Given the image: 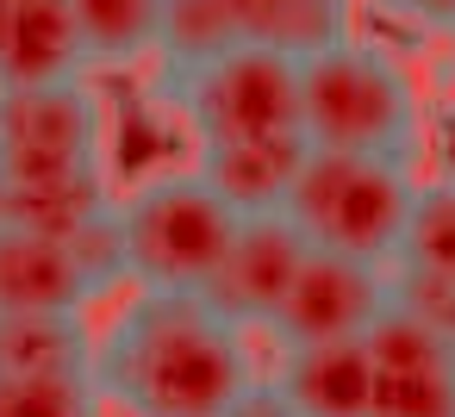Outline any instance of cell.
I'll return each instance as SVG.
<instances>
[{
  "label": "cell",
  "mask_w": 455,
  "mask_h": 417,
  "mask_svg": "<svg viewBox=\"0 0 455 417\" xmlns=\"http://www.w3.org/2000/svg\"><path fill=\"white\" fill-rule=\"evenodd\" d=\"M411 187H418V175L399 156L312 150L306 144L281 212L299 224V237L312 249H337V256L393 268L399 237H405V212H411Z\"/></svg>",
  "instance_id": "3957f363"
},
{
  "label": "cell",
  "mask_w": 455,
  "mask_h": 417,
  "mask_svg": "<svg viewBox=\"0 0 455 417\" xmlns=\"http://www.w3.org/2000/svg\"><path fill=\"white\" fill-rule=\"evenodd\" d=\"M0 374H94L88 311H0Z\"/></svg>",
  "instance_id": "9a60e30c"
},
{
  "label": "cell",
  "mask_w": 455,
  "mask_h": 417,
  "mask_svg": "<svg viewBox=\"0 0 455 417\" xmlns=\"http://www.w3.org/2000/svg\"><path fill=\"white\" fill-rule=\"evenodd\" d=\"M449 38H455V26H449Z\"/></svg>",
  "instance_id": "d4e9b609"
},
{
  "label": "cell",
  "mask_w": 455,
  "mask_h": 417,
  "mask_svg": "<svg viewBox=\"0 0 455 417\" xmlns=\"http://www.w3.org/2000/svg\"><path fill=\"white\" fill-rule=\"evenodd\" d=\"M113 212H119L132 280L138 287H175V293H200L212 280L231 231H237V212L206 187L200 169L150 175Z\"/></svg>",
  "instance_id": "277c9868"
},
{
  "label": "cell",
  "mask_w": 455,
  "mask_h": 417,
  "mask_svg": "<svg viewBox=\"0 0 455 417\" xmlns=\"http://www.w3.org/2000/svg\"><path fill=\"white\" fill-rule=\"evenodd\" d=\"M275 386L293 398L299 417H374V361L368 336L349 342H306L275 349Z\"/></svg>",
  "instance_id": "8fae6325"
},
{
  "label": "cell",
  "mask_w": 455,
  "mask_h": 417,
  "mask_svg": "<svg viewBox=\"0 0 455 417\" xmlns=\"http://www.w3.org/2000/svg\"><path fill=\"white\" fill-rule=\"evenodd\" d=\"M88 69H132L156 51V20L163 0H69Z\"/></svg>",
  "instance_id": "ac0fdd59"
},
{
  "label": "cell",
  "mask_w": 455,
  "mask_h": 417,
  "mask_svg": "<svg viewBox=\"0 0 455 417\" xmlns=\"http://www.w3.org/2000/svg\"><path fill=\"white\" fill-rule=\"evenodd\" d=\"M393 305V280L380 262H355L337 249H306L281 305L268 311L275 349H306V342H349L368 336V324Z\"/></svg>",
  "instance_id": "52a82bcc"
},
{
  "label": "cell",
  "mask_w": 455,
  "mask_h": 417,
  "mask_svg": "<svg viewBox=\"0 0 455 417\" xmlns=\"http://www.w3.org/2000/svg\"><path fill=\"white\" fill-rule=\"evenodd\" d=\"M69 75H88L76 7L69 0H13L0 26V88H38Z\"/></svg>",
  "instance_id": "7c38bea8"
},
{
  "label": "cell",
  "mask_w": 455,
  "mask_h": 417,
  "mask_svg": "<svg viewBox=\"0 0 455 417\" xmlns=\"http://www.w3.org/2000/svg\"><path fill=\"white\" fill-rule=\"evenodd\" d=\"M393 268H411V274L455 287V169L411 187V212H405V237H399Z\"/></svg>",
  "instance_id": "d6986e66"
},
{
  "label": "cell",
  "mask_w": 455,
  "mask_h": 417,
  "mask_svg": "<svg viewBox=\"0 0 455 417\" xmlns=\"http://www.w3.org/2000/svg\"><path fill=\"white\" fill-rule=\"evenodd\" d=\"M306 156V138L287 131V138H225V144H200V175L206 187L237 212H281L287 187H293V169Z\"/></svg>",
  "instance_id": "4fadbf2b"
},
{
  "label": "cell",
  "mask_w": 455,
  "mask_h": 417,
  "mask_svg": "<svg viewBox=\"0 0 455 417\" xmlns=\"http://www.w3.org/2000/svg\"><path fill=\"white\" fill-rule=\"evenodd\" d=\"M299 131L312 150H362L418 162L424 106L411 75L368 38L343 32L337 44L299 57Z\"/></svg>",
  "instance_id": "7a4b0ae2"
},
{
  "label": "cell",
  "mask_w": 455,
  "mask_h": 417,
  "mask_svg": "<svg viewBox=\"0 0 455 417\" xmlns=\"http://www.w3.org/2000/svg\"><path fill=\"white\" fill-rule=\"evenodd\" d=\"M231 20L243 44H268L281 57H312L337 44L355 20L349 0H231Z\"/></svg>",
  "instance_id": "2e32d148"
},
{
  "label": "cell",
  "mask_w": 455,
  "mask_h": 417,
  "mask_svg": "<svg viewBox=\"0 0 455 417\" xmlns=\"http://www.w3.org/2000/svg\"><path fill=\"white\" fill-rule=\"evenodd\" d=\"M243 32L231 20V0H163V20H156V63L163 82H181L206 63H219L225 51H237Z\"/></svg>",
  "instance_id": "e0dca14e"
},
{
  "label": "cell",
  "mask_w": 455,
  "mask_h": 417,
  "mask_svg": "<svg viewBox=\"0 0 455 417\" xmlns=\"http://www.w3.org/2000/svg\"><path fill=\"white\" fill-rule=\"evenodd\" d=\"M7 13H13V0H0V26H7Z\"/></svg>",
  "instance_id": "603a6c76"
},
{
  "label": "cell",
  "mask_w": 455,
  "mask_h": 417,
  "mask_svg": "<svg viewBox=\"0 0 455 417\" xmlns=\"http://www.w3.org/2000/svg\"><path fill=\"white\" fill-rule=\"evenodd\" d=\"M374 7H387L399 20H418V26H436V32L455 26V0H374Z\"/></svg>",
  "instance_id": "7402d4cb"
},
{
  "label": "cell",
  "mask_w": 455,
  "mask_h": 417,
  "mask_svg": "<svg viewBox=\"0 0 455 417\" xmlns=\"http://www.w3.org/2000/svg\"><path fill=\"white\" fill-rule=\"evenodd\" d=\"M100 293L63 237L0 218V311H94Z\"/></svg>",
  "instance_id": "30bf717a"
},
{
  "label": "cell",
  "mask_w": 455,
  "mask_h": 417,
  "mask_svg": "<svg viewBox=\"0 0 455 417\" xmlns=\"http://www.w3.org/2000/svg\"><path fill=\"white\" fill-rule=\"evenodd\" d=\"M374 417H455V349L436 324L387 305L368 324Z\"/></svg>",
  "instance_id": "ba28073f"
},
{
  "label": "cell",
  "mask_w": 455,
  "mask_h": 417,
  "mask_svg": "<svg viewBox=\"0 0 455 417\" xmlns=\"http://www.w3.org/2000/svg\"><path fill=\"white\" fill-rule=\"evenodd\" d=\"M113 212V187H107V162H82V169H57V175H20L0 181V218L44 231V237H76L94 218Z\"/></svg>",
  "instance_id": "5bb4252c"
},
{
  "label": "cell",
  "mask_w": 455,
  "mask_h": 417,
  "mask_svg": "<svg viewBox=\"0 0 455 417\" xmlns=\"http://www.w3.org/2000/svg\"><path fill=\"white\" fill-rule=\"evenodd\" d=\"M107 100L88 75L0 88V181L107 162Z\"/></svg>",
  "instance_id": "8992f818"
},
{
  "label": "cell",
  "mask_w": 455,
  "mask_h": 417,
  "mask_svg": "<svg viewBox=\"0 0 455 417\" xmlns=\"http://www.w3.org/2000/svg\"><path fill=\"white\" fill-rule=\"evenodd\" d=\"M306 249L312 243L299 237V224L287 212H250V218H237V231H231V243H225V256H219V268H212V280L200 293L231 324L262 330L268 311L281 305V293H287V280H293V268H299Z\"/></svg>",
  "instance_id": "9c48e42d"
},
{
  "label": "cell",
  "mask_w": 455,
  "mask_h": 417,
  "mask_svg": "<svg viewBox=\"0 0 455 417\" xmlns=\"http://www.w3.org/2000/svg\"><path fill=\"white\" fill-rule=\"evenodd\" d=\"M169 94H175L181 119H188L194 144L299 131V57H281L268 44H237L219 63L169 82Z\"/></svg>",
  "instance_id": "5b68a950"
},
{
  "label": "cell",
  "mask_w": 455,
  "mask_h": 417,
  "mask_svg": "<svg viewBox=\"0 0 455 417\" xmlns=\"http://www.w3.org/2000/svg\"><path fill=\"white\" fill-rule=\"evenodd\" d=\"M0 417H107L94 374H0Z\"/></svg>",
  "instance_id": "ffe728a7"
},
{
  "label": "cell",
  "mask_w": 455,
  "mask_h": 417,
  "mask_svg": "<svg viewBox=\"0 0 455 417\" xmlns=\"http://www.w3.org/2000/svg\"><path fill=\"white\" fill-rule=\"evenodd\" d=\"M449 349H455V336H449Z\"/></svg>",
  "instance_id": "cb8c5ba5"
},
{
  "label": "cell",
  "mask_w": 455,
  "mask_h": 417,
  "mask_svg": "<svg viewBox=\"0 0 455 417\" xmlns=\"http://www.w3.org/2000/svg\"><path fill=\"white\" fill-rule=\"evenodd\" d=\"M219 417H299V411H293V398L275 386V374H256V380L219 411Z\"/></svg>",
  "instance_id": "44dd1931"
},
{
  "label": "cell",
  "mask_w": 455,
  "mask_h": 417,
  "mask_svg": "<svg viewBox=\"0 0 455 417\" xmlns=\"http://www.w3.org/2000/svg\"><path fill=\"white\" fill-rule=\"evenodd\" d=\"M256 374L250 330L206 293L138 287L94 330V386L119 417H219Z\"/></svg>",
  "instance_id": "6da1fadb"
}]
</instances>
